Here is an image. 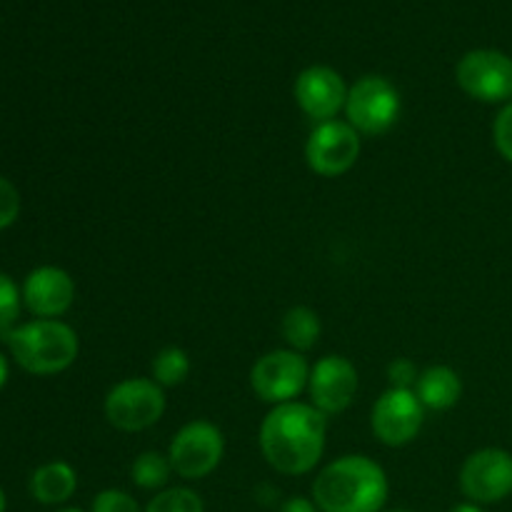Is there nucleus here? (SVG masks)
I'll use <instances>...</instances> for the list:
<instances>
[{"instance_id": "nucleus-7", "label": "nucleus", "mask_w": 512, "mask_h": 512, "mask_svg": "<svg viewBox=\"0 0 512 512\" xmlns=\"http://www.w3.org/2000/svg\"><path fill=\"white\" fill-rule=\"evenodd\" d=\"M225 455V438L218 425L208 420H193L173 435L168 460L173 473L183 480H203L218 470Z\"/></svg>"}, {"instance_id": "nucleus-27", "label": "nucleus", "mask_w": 512, "mask_h": 512, "mask_svg": "<svg viewBox=\"0 0 512 512\" xmlns=\"http://www.w3.org/2000/svg\"><path fill=\"white\" fill-rule=\"evenodd\" d=\"M450 512H485V510H483V505L465 500V503H458L455 508H450Z\"/></svg>"}, {"instance_id": "nucleus-16", "label": "nucleus", "mask_w": 512, "mask_h": 512, "mask_svg": "<svg viewBox=\"0 0 512 512\" xmlns=\"http://www.w3.org/2000/svg\"><path fill=\"white\" fill-rule=\"evenodd\" d=\"M78 490V473L65 460L45 463L30 475V495L40 505H65Z\"/></svg>"}, {"instance_id": "nucleus-9", "label": "nucleus", "mask_w": 512, "mask_h": 512, "mask_svg": "<svg viewBox=\"0 0 512 512\" xmlns=\"http://www.w3.org/2000/svg\"><path fill=\"white\" fill-rule=\"evenodd\" d=\"M310 365L295 350H270L250 368V388L263 403H293L308 388Z\"/></svg>"}, {"instance_id": "nucleus-3", "label": "nucleus", "mask_w": 512, "mask_h": 512, "mask_svg": "<svg viewBox=\"0 0 512 512\" xmlns=\"http://www.w3.org/2000/svg\"><path fill=\"white\" fill-rule=\"evenodd\" d=\"M15 363L30 375H58L78 360V333L63 320L35 318L0 335Z\"/></svg>"}, {"instance_id": "nucleus-14", "label": "nucleus", "mask_w": 512, "mask_h": 512, "mask_svg": "<svg viewBox=\"0 0 512 512\" xmlns=\"http://www.w3.org/2000/svg\"><path fill=\"white\" fill-rule=\"evenodd\" d=\"M23 305L43 320H60L75 300V283L68 270L58 265H40L30 270L23 283Z\"/></svg>"}, {"instance_id": "nucleus-1", "label": "nucleus", "mask_w": 512, "mask_h": 512, "mask_svg": "<svg viewBox=\"0 0 512 512\" xmlns=\"http://www.w3.org/2000/svg\"><path fill=\"white\" fill-rule=\"evenodd\" d=\"M260 453L280 475H308L318 468L328 443V415L315 405H273L260 423Z\"/></svg>"}, {"instance_id": "nucleus-21", "label": "nucleus", "mask_w": 512, "mask_h": 512, "mask_svg": "<svg viewBox=\"0 0 512 512\" xmlns=\"http://www.w3.org/2000/svg\"><path fill=\"white\" fill-rule=\"evenodd\" d=\"M23 310V290L8 273H0V335L13 330Z\"/></svg>"}, {"instance_id": "nucleus-26", "label": "nucleus", "mask_w": 512, "mask_h": 512, "mask_svg": "<svg viewBox=\"0 0 512 512\" xmlns=\"http://www.w3.org/2000/svg\"><path fill=\"white\" fill-rule=\"evenodd\" d=\"M278 512H320L318 505L313 503V498H288L280 505Z\"/></svg>"}, {"instance_id": "nucleus-31", "label": "nucleus", "mask_w": 512, "mask_h": 512, "mask_svg": "<svg viewBox=\"0 0 512 512\" xmlns=\"http://www.w3.org/2000/svg\"><path fill=\"white\" fill-rule=\"evenodd\" d=\"M385 512H415V510H410V508H393V510H385Z\"/></svg>"}, {"instance_id": "nucleus-19", "label": "nucleus", "mask_w": 512, "mask_h": 512, "mask_svg": "<svg viewBox=\"0 0 512 512\" xmlns=\"http://www.w3.org/2000/svg\"><path fill=\"white\" fill-rule=\"evenodd\" d=\"M190 375V355L178 345L163 348L150 363V378L160 385V388H178L188 380Z\"/></svg>"}, {"instance_id": "nucleus-12", "label": "nucleus", "mask_w": 512, "mask_h": 512, "mask_svg": "<svg viewBox=\"0 0 512 512\" xmlns=\"http://www.w3.org/2000/svg\"><path fill=\"white\" fill-rule=\"evenodd\" d=\"M308 393L323 415L345 413L358 393V368L343 355H325L310 368Z\"/></svg>"}, {"instance_id": "nucleus-10", "label": "nucleus", "mask_w": 512, "mask_h": 512, "mask_svg": "<svg viewBox=\"0 0 512 512\" xmlns=\"http://www.w3.org/2000/svg\"><path fill=\"white\" fill-rule=\"evenodd\" d=\"M458 480L470 503H503L512 495V453L503 448L475 450L465 458Z\"/></svg>"}, {"instance_id": "nucleus-29", "label": "nucleus", "mask_w": 512, "mask_h": 512, "mask_svg": "<svg viewBox=\"0 0 512 512\" xmlns=\"http://www.w3.org/2000/svg\"><path fill=\"white\" fill-rule=\"evenodd\" d=\"M8 510V498H5V490L0 488V512Z\"/></svg>"}, {"instance_id": "nucleus-8", "label": "nucleus", "mask_w": 512, "mask_h": 512, "mask_svg": "<svg viewBox=\"0 0 512 512\" xmlns=\"http://www.w3.org/2000/svg\"><path fill=\"white\" fill-rule=\"evenodd\" d=\"M363 135L348 120H325L318 123L305 143V160L310 170L323 178H340L355 168L363 150Z\"/></svg>"}, {"instance_id": "nucleus-6", "label": "nucleus", "mask_w": 512, "mask_h": 512, "mask_svg": "<svg viewBox=\"0 0 512 512\" xmlns=\"http://www.w3.org/2000/svg\"><path fill=\"white\" fill-rule=\"evenodd\" d=\"M455 80L468 98L498 105L512 100V58L503 50L478 48L460 58Z\"/></svg>"}, {"instance_id": "nucleus-20", "label": "nucleus", "mask_w": 512, "mask_h": 512, "mask_svg": "<svg viewBox=\"0 0 512 512\" xmlns=\"http://www.w3.org/2000/svg\"><path fill=\"white\" fill-rule=\"evenodd\" d=\"M145 512H205V503L190 488H165L145 505Z\"/></svg>"}, {"instance_id": "nucleus-24", "label": "nucleus", "mask_w": 512, "mask_h": 512, "mask_svg": "<svg viewBox=\"0 0 512 512\" xmlns=\"http://www.w3.org/2000/svg\"><path fill=\"white\" fill-rule=\"evenodd\" d=\"M20 215V193L8 178L0 175V230L10 228Z\"/></svg>"}, {"instance_id": "nucleus-30", "label": "nucleus", "mask_w": 512, "mask_h": 512, "mask_svg": "<svg viewBox=\"0 0 512 512\" xmlns=\"http://www.w3.org/2000/svg\"><path fill=\"white\" fill-rule=\"evenodd\" d=\"M55 512H85V510H80V508H60V510H55Z\"/></svg>"}, {"instance_id": "nucleus-5", "label": "nucleus", "mask_w": 512, "mask_h": 512, "mask_svg": "<svg viewBox=\"0 0 512 512\" xmlns=\"http://www.w3.org/2000/svg\"><path fill=\"white\" fill-rule=\"evenodd\" d=\"M168 400L165 388H160L153 378H125L115 383L105 395V418L115 430L123 433H140L158 423L165 415Z\"/></svg>"}, {"instance_id": "nucleus-22", "label": "nucleus", "mask_w": 512, "mask_h": 512, "mask_svg": "<svg viewBox=\"0 0 512 512\" xmlns=\"http://www.w3.org/2000/svg\"><path fill=\"white\" fill-rule=\"evenodd\" d=\"M90 512H145L140 508L138 500L130 493L118 488L100 490L93 498V505H90Z\"/></svg>"}, {"instance_id": "nucleus-4", "label": "nucleus", "mask_w": 512, "mask_h": 512, "mask_svg": "<svg viewBox=\"0 0 512 512\" xmlns=\"http://www.w3.org/2000/svg\"><path fill=\"white\" fill-rule=\"evenodd\" d=\"M403 110L398 88L383 75H365L348 88L345 100V120L360 135L378 138L395 128Z\"/></svg>"}, {"instance_id": "nucleus-23", "label": "nucleus", "mask_w": 512, "mask_h": 512, "mask_svg": "<svg viewBox=\"0 0 512 512\" xmlns=\"http://www.w3.org/2000/svg\"><path fill=\"white\" fill-rule=\"evenodd\" d=\"M493 143L495 150L512 163V100L500 108L498 118L493 123Z\"/></svg>"}, {"instance_id": "nucleus-2", "label": "nucleus", "mask_w": 512, "mask_h": 512, "mask_svg": "<svg viewBox=\"0 0 512 512\" xmlns=\"http://www.w3.org/2000/svg\"><path fill=\"white\" fill-rule=\"evenodd\" d=\"M388 498V473L368 455H343L313 480V503L320 512H383Z\"/></svg>"}, {"instance_id": "nucleus-11", "label": "nucleus", "mask_w": 512, "mask_h": 512, "mask_svg": "<svg viewBox=\"0 0 512 512\" xmlns=\"http://www.w3.org/2000/svg\"><path fill=\"white\" fill-rule=\"evenodd\" d=\"M425 423V408L415 390L388 388L373 405L370 428L373 435L388 448H403L413 443Z\"/></svg>"}, {"instance_id": "nucleus-17", "label": "nucleus", "mask_w": 512, "mask_h": 512, "mask_svg": "<svg viewBox=\"0 0 512 512\" xmlns=\"http://www.w3.org/2000/svg\"><path fill=\"white\" fill-rule=\"evenodd\" d=\"M280 333L283 340L288 343L290 350L295 353H308L318 345L320 333H323V323H320V315L315 313L308 305H295L280 320Z\"/></svg>"}, {"instance_id": "nucleus-15", "label": "nucleus", "mask_w": 512, "mask_h": 512, "mask_svg": "<svg viewBox=\"0 0 512 512\" xmlns=\"http://www.w3.org/2000/svg\"><path fill=\"white\" fill-rule=\"evenodd\" d=\"M415 395L423 403L425 410H443L455 408L463 398V380L450 365H430L420 373L415 383Z\"/></svg>"}, {"instance_id": "nucleus-28", "label": "nucleus", "mask_w": 512, "mask_h": 512, "mask_svg": "<svg viewBox=\"0 0 512 512\" xmlns=\"http://www.w3.org/2000/svg\"><path fill=\"white\" fill-rule=\"evenodd\" d=\"M8 375H10L8 360H5V355L0 353V390H3L5 383H8Z\"/></svg>"}, {"instance_id": "nucleus-25", "label": "nucleus", "mask_w": 512, "mask_h": 512, "mask_svg": "<svg viewBox=\"0 0 512 512\" xmlns=\"http://www.w3.org/2000/svg\"><path fill=\"white\" fill-rule=\"evenodd\" d=\"M420 373L415 368L413 360L408 358H395L393 363L388 365V383L390 388H400V390H415V383H418Z\"/></svg>"}, {"instance_id": "nucleus-13", "label": "nucleus", "mask_w": 512, "mask_h": 512, "mask_svg": "<svg viewBox=\"0 0 512 512\" xmlns=\"http://www.w3.org/2000/svg\"><path fill=\"white\" fill-rule=\"evenodd\" d=\"M293 95L298 108L318 125L325 120H335L340 110H345L348 85L338 70L328 65H310L295 78Z\"/></svg>"}, {"instance_id": "nucleus-18", "label": "nucleus", "mask_w": 512, "mask_h": 512, "mask_svg": "<svg viewBox=\"0 0 512 512\" xmlns=\"http://www.w3.org/2000/svg\"><path fill=\"white\" fill-rule=\"evenodd\" d=\"M170 475H173V465H170L168 455L155 453V450L140 453L130 465V480L135 488L150 490V493H160L168 488Z\"/></svg>"}]
</instances>
